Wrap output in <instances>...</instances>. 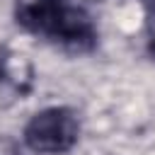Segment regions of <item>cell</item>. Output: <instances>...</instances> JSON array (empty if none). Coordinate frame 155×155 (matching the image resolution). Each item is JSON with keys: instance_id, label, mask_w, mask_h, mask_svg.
<instances>
[{"instance_id": "6da1fadb", "label": "cell", "mask_w": 155, "mask_h": 155, "mask_svg": "<svg viewBox=\"0 0 155 155\" xmlns=\"http://www.w3.org/2000/svg\"><path fill=\"white\" fill-rule=\"evenodd\" d=\"M15 22L65 53H90L99 44L94 17L78 0H15Z\"/></svg>"}, {"instance_id": "7a4b0ae2", "label": "cell", "mask_w": 155, "mask_h": 155, "mask_svg": "<svg viewBox=\"0 0 155 155\" xmlns=\"http://www.w3.org/2000/svg\"><path fill=\"white\" fill-rule=\"evenodd\" d=\"M22 140L36 155H65L80 140V116L70 107H46L24 124Z\"/></svg>"}, {"instance_id": "3957f363", "label": "cell", "mask_w": 155, "mask_h": 155, "mask_svg": "<svg viewBox=\"0 0 155 155\" xmlns=\"http://www.w3.org/2000/svg\"><path fill=\"white\" fill-rule=\"evenodd\" d=\"M34 87V68L27 56L0 46V109L24 99Z\"/></svg>"}, {"instance_id": "277c9868", "label": "cell", "mask_w": 155, "mask_h": 155, "mask_svg": "<svg viewBox=\"0 0 155 155\" xmlns=\"http://www.w3.org/2000/svg\"><path fill=\"white\" fill-rule=\"evenodd\" d=\"M145 51L155 61V2L148 5V27H145Z\"/></svg>"}, {"instance_id": "5b68a950", "label": "cell", "mask_w": 155, "mask_h": 155, "mask_svg": "<svg viewBox=\"0 0 155 155\" xmlns=\"http://www.w3.org/2000/svg\"><path fill=\"white\" fill-rule=\"evenodd\" d=\"M143 2H145V5H153V2H155V0H143Z\"/></svg>"}]
</instances>
